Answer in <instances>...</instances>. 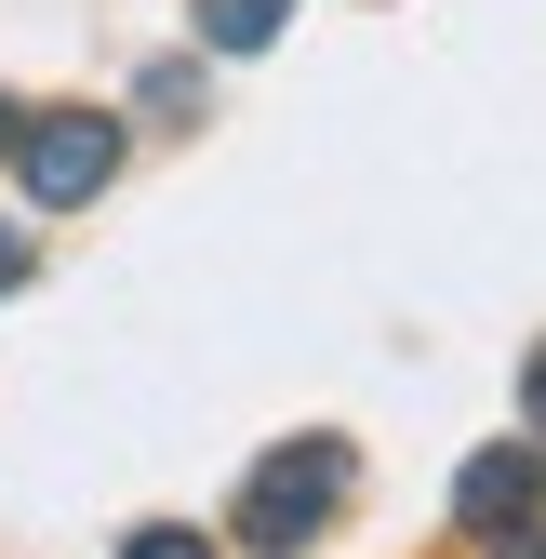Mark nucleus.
<instances>
[{
  "instance_id": "f257e3e1",
  "label": "nucleus",
  "mask_w": 546,
  "mask_h": 559,
  "mask_svg": "<svg viewBox=\"0 0 546 559\" xmlns=\"http://www.w3.org/2000/svg\"><path fill=\"white\" fill-rule=\"evenodd\" d=\"M333 507H347V440H281V453L240 479V546L253 559H294Z\"/></svg>"
},
{
  "instance_id": "f03ea898",
  "label": "nucleus",
  "mask_w": 546,
  "mask_h": 559,
  "mask_svg": "<svg viewBox=\"0 0 546 559\" xmlns=\"http://www.w3.org/2000/svg\"><path fill=\"white\" fill-rule=\"evenodd\" d=\"M107 174H120V120H107V107L14 120V187L40 200V214H81V200H107Z\"/></svg>"
},
{
  "instance_id": "7ed1b4c3",
  "label": "nucleus",
  "mask_w": 546,
  "mask_h": 559,
  "mask_svg": "<svg viewBox=\"0 0 546 559\" xmlns=\"http://www.w3.org/2000/svg\"><path fill=\"white\" fill-rule=\"evenodd\" d=\"M533 507H546V466H533V440H494V453H466V479H453V520L466 533H533Z\"/></svg>"
},
{
  "instance_id": "20e7f679",
  "label": "nucleus",
  "mask_w": 546,
  "mask_h": 559,
  "mask_svg": "<svg viewBox=\"0 0 546 559\" xmlns=\"http://www.w3.org/2000/svg\"><path fill=\"white\" fill-rule=\"evenodd\" d=\"M294 27V0H200V53H266Z\"/></svg>"
},
{
  "instance_id": "39448f33",
  "label": "nucleus",
  "mask_w": 546,
  "mask_h": 559,
  "mask_svg": "<svg viewBox=\"0 0 546 559\" xmlns=\"http://www.w3.org/2000/svg\"><path fill=\"white\" fill-rule=\"evenodd\" d=\"M133 107H161V120H200V67H147V81H133Z\"/></svg>"
},
{
  "instance_id": "423d86ee",
  "label": "nucleus",
  "mask_w": 546,
  "mask_h": 559,
  "mask_svg": "<svg viewBox=\"0 0 546 559\" xmlns=\"http://www.w3.org/2000/svg\"><path fill=\"white\" fill-rule=\"evenodd\" d=\"M120 559H214V533H187V520H161V533H133Z\"/></svg>"
},
{
  "instance_id": "0eeeda50",
  "label": "nucleus",
  "mask_w": 546,
  "mask_h": 559,
  "mask_svg": "<svg viewBox=\"0 0 546 559\" xmlns=\"http://www.w3.org/2000/svg\"><path fill=\"white\" fill-rule=\"evenodd\" d=\"M520 413H533V427H546V346H533V373H520Z\"/></svg>"
},
{
  "instance_id": "6e6552de",
  "label": "nucleus",
  "mask_w": 546,
  "mask_h": 559,
  "mask_svg": "<svg viewBox=\"0 0 546 559\" xmlns=\"http://www.w3.org/2000/svg\"><path fill=\"white\" fill-rule=\"evenodd\" d=\"M14 280H27V240H14V227H0V294H14Z\"/></svg>"
},
{
  "instance_id": "1a4fd4ad",
  "label": "nucleus",
  "mask_w": 546,
  "mask_h": 559,
  "mask_svg": "<svg viewBox=\"0 0 546 559\" xmlns=\"http://www.w3.org/2000/svg\"><path fill=\"white\" fill-rule=\"evenodd\" d=\"M0 160H14V94H0Z\"/></svg>"
},
{
  "instance_id": "9d476101",
  "label": "nucleus",
  "mask_w": 546,
  "mask_h": 559,
  "mask_svg": "<svg viewBox=\"0 0 546 559\" xmlns=\"http://www.w3.org/2000/svg\"><path fill=\"white\" fill-rule=\"evenodd\" d=\"M507 559H546V533H520V546H507Z\"/></svg>"
}]
</instances>
